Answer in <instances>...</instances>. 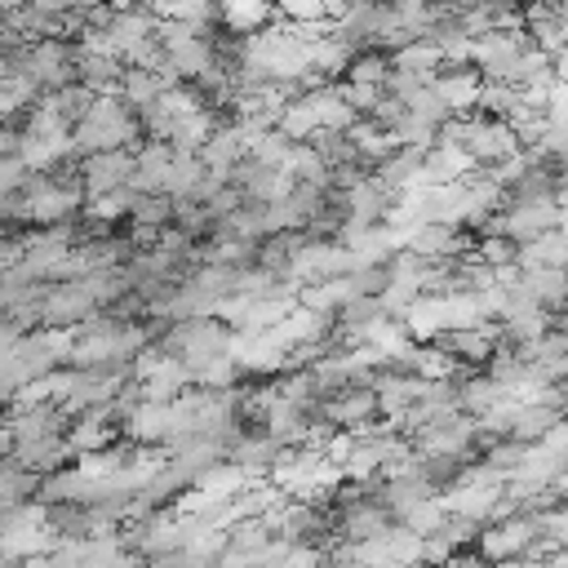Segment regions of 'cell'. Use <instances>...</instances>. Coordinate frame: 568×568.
<instances>
[{"mask_svg": "<svg viewBox=\"0 0 568 568\" xmlns=\"http://www.w3.org/2000/svg\"><path fill=\"white\" fill-rule=\"evenodd\" d=\"M479 71L475 67H439L435 75H430V89H435V98L448 106V115H466V111H475V98H479Z\"/></svg>", "mask_w": 568, "mask_h": 568, "instance_id": "cell-3", "label": "cell"}, {"mask_svg": "<svg viewBox=\"0 0 568 568\" xmlns=\"http://www.w3.org/2000/svg\"><path fill=\"white\" fill-rule=\"evenodd\" d=\"M36 488H40L36 470H27L13 457H0V506L4 501H36Z\"/></svg>", "mask_w": 568, "mask_h": 568, "instance_id": "cell-4", "label": "cell"}, {"mask_svg": "<svg viewBox=\"0 0 568 568\" xmlns=\"http://www.w3.org/2000/svg\"><path fill=\"white\" fill-rule=\"evenodd\" d=\"M133 173V146H115V151H89L75 160V182H80V195L84 204L124 186Z\"/></svg>", "mask_w": 568, "mask_h": 568, "instance_id": "cell-2", "label": "cell"}, {"mask_svg": "<svg viewBox=\"0 0 568 568\" xmlns=\"http://www.w3.org/2000/svg\"><path fill=\"white\" fill-rule=\"evenodd\" d=\"M271 9H275L288 27H324V22H328L324 0H271Z\"/></svg>", "mask_w": 568, "mask_h": 568, "instance_id": "cell-5", "label": "cell"}, {"mask_svg": "<svg viewBox=\"0 0 568 568\" xmlns=\"http://www.w3.org/2000/svg\"><path fill=\"white\" fill-rule=\"evenodd\" d=\"M71 138V155H89V151H115V146H138L142 142V129H138V115L133 106H124L115 93H98L89 102V111L67 129Z\"/></svg>", "mask_w": 568, "mask_h": 568, "instance_id": "cell-1", "label": "cell"}]
</instances>
